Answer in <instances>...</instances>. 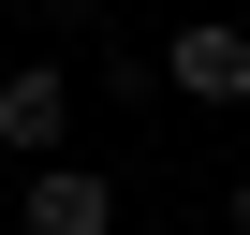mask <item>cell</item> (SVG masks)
Segmentation results:
<instances>
[{
	"mask_svg": "<svg viewBox=\"0 0 250 235\" xmlns=\"http://www.w3.org/2000/svg\"><path fill=\"white\" fill-rule=\"evenodd\" d=\"M162 88H191V103H250V30H235V15H191V30L162 44Z\"/></svg>",
	"mask_w": 250,
	"mask_h": 235,
	"instance_id": "6da1fadb",
	"label": "cell"
},
{
	"mask_svg": "<svg viewBox=\"0 0 250 235\" xmlns=\"http://www.w3.org/2000/svg\"><path fill=\"white\" fill-rule=\"evenodd\" d=\"M59 133H74V74L59 59L0 74V147H15V162H59Z\"/></svg>",
	"mask_w": 250,
	"mask_h": 235,
	"instance_id": "7a4b0ae2",
	"label": "cell"
},
{
	"mask_svg": "<svg viewBox=\"0 0 250 235\" xmlns=\"http://www.w3.org/2000/svg\"><path fill=\"white\" fill-rule=\"evenodd\" d=\"M15 206H30V235H118V191H103L88 162H30Z\"/></svg>",
	"mask_w": 250,
	"mask_h": 235,
	"instance_id": "3957f363",
	"label": "cell"
},
{
	"mask_svg": "<svg viewBox=\"0 0 250 235\" xmlns=\"http://www.w3.org/2000/svg\"><path fill=\"white\" fill-rule=\"evenodd\" d=\"M30 30H88L103 44V0H30Z\"/></svg>",
	"mask_w": 250,
	"mask_h": 235,
	"instance_id": "277c9868",
	"label": "cell"
},
{
	"mask_svg": "<svg viewBox=\"0 0 250 235\" xmlns=\"http://www.w3.org/2000/svg\"><path fill=\"white\" fill-rule=\"evenodd\" d=\"M221 220H235V235H250V176H235V191H221Z\"/></svg>",
	"mask_w": 250,
	"mask_h": 235,
	"instance_id": "5b68a950",
	"label": "cell"
}]
</instances>
